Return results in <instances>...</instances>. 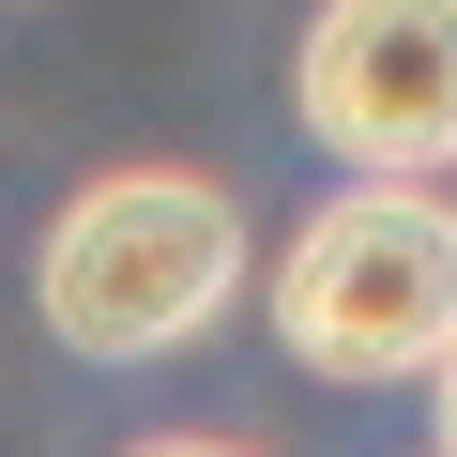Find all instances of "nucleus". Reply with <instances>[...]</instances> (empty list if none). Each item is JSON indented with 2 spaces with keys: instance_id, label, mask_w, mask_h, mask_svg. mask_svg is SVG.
<instances>
[{
  "instance_id": "1",
  "label": "nucleus",
  "mask_w": 457,
  "mask_h": 457,
  "mask_svg": "<svg viewBox=\"0 0 457 457\" xmlns=\"http://www.w3.org/2000/svg\"><path fill=\"white\" fill-rule=\"evenodd\" d=\"M31 290H46V336L62 351L153 366V351H183L228 290H245V213H228L198 168H107V183L62 198Z\"/></svg>"
},
{
  "instance_id": "2",
  "label": "nucleus",
  "mask_w": 457,
  "mask_h": 457,
  "mask_svg": "<svg viewBox=\"0 0 457 457\" xmlns=\"http://www.w3.org/2000/svg\"><path fill=\"white\" fill-rule=\"evenodd\" d=\"M275 336L320 381H442L457 366V213L427 183H351L275 260Z\"/></svg>"
},
{
  "instance_id": "3",
  "label": "nucleus",
  "mask_w": 457,
  "mask_h": 457,
  "mask_svg": "<svg viewBox=\"0 0 457 457\" xmlns=\"http://www.w3.org/2000/svg\"><path fill=\"white\" fill-rule=\"evenodd\" d=\"M290 107L351 183L457 168V0H320L305 62H290Z\"/></svg>"
},
{
  "instance_id": "4",
  "label": "nucleus",
  "mask_w": 457,
  "mask_h": 457,
  "mask_svg": "<svg viewBox=\"0 0 457 457\" xmlns=\"http://www.w3.org/2000/svg\"><path fill=\"white\" fill-rule=\"evenodd\" d=\"M137 457H245V442H183V427H168V442H137Z\"/></svg>"
},
{
  "instance_id": "5",
  "label": "nucleus",
  "mask_w": 457,
  "mask_h": 457,
  "mask_svg": "<svg viewBox=\"0 0 457 457\" xmlns=\"http://www.w3.org/2000/svg\"><path fill=\"white\" fill-rule=\"evenodd\" d=\"M442 457H457V366H442Z\"/></svg>"
}]
</instances>
